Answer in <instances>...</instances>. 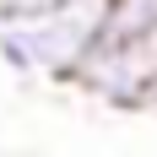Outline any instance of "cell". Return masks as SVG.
Segmentation results:
<instances>
[{
    "label": "cell",
    "mask_w": 157,
    "mask_h": 157,
    "mask_svg": "<svg viewBox=\"0 0 157 157\" xmlns=\"http://www.w3.org/2000/svg\"><path fill=\"white\" fill-rule=\"evenodd\" d=\"M76 81L114 109L157 103V0H103L98 44Z\"/></svg>",
    "instance_id": "6da1fadb"
},
{
    "label": "cell",
    "mask_w": 157,
    "mask_h": 157,
    "mask_svg": "<svg viewBox=\"0 0 157 157\" xmlns=\"http://www.w3.org/2000/svg\"><path fill=\"white\" fill-rule=\"evenodd\" d=\"M98 22H103V0H71V6L44 11V16L0 22V65L11 76L76 81L81 60L98 44Z\"/></svg>",
    "instance_id": "7a4b0ae2"
},
{
    "label": "cell",
    "mask_w": 157,
    "mask_h": 157,
    "mask_svg": "<svg viewBox=\"0 0 157 157\" xmlns=\"http://www.w3.org/2000/svg\"><path fill=\"white\" fill-rule=\"evenodd\" d=\"M71 0H0V22H16V16H44V11H60Z\"/></svg>",
    "instance_id": "3957f363"
}]
</instances>
